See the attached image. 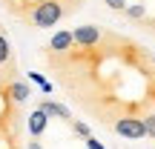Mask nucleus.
I'll list each match as a JSON object with an SVG mask.
<instances>
[{"mask_svg":"<svg viewBox=\"0 0 155 149\" xmlns=\"http://www.w3.org/2000/svg\"><path fill=\"white\" fill-rule=\"evenodd\" d=\"M40 57L63 95L101 126L155 112V55L124 34L104 29L95 46Z\"/></svg>","mask_w":155,"mask_h":149,"instance_id":"obj_1","label":"nucleus"},{"mask_svg":"<svg viewBox=\"0 0 155 149\" xmlns=\"http://www.w3.org/2000/svg\"><path fill=\"white\" fill-rule=\"evenodd\" d=\"M20 77V66L9 63V66H0V149H26L23 141V126H26V115H23V106H17L12 100V80Z\"/></svg>","mask_w":155,"mask_h":149,"instance_id":"obj_2","label":"nucleus"},{"mask_svg":"<svg viewBox=\"0 0 155 149\" xmlns=\"http://www.w3.org/2000/svg\"><path fill=\"white\" fill-rule=\"evenodd\" d=\"M66 17V9H63L61 0H38L32 6V11L26 15V23L32 29H52Z\"/></svg>","mask_w":155,"mask_h":149,"instance_id":"obj_3","label":"nucleus"},{"mask_svg":"<svg viewBox=\"0 0 155 149\" xmlns=\"http://www.w3.org/2000/svg\"><path fill=\"white\" fill-rule=\"evenodd\" d=\"M112 132L121 135L124 141H141V138H147L144 118H118V121L112 123Z\"/></svg>","mask_w":155,"mask_h":149,"instance_id":"obj_4","label":"nucleus"},{"mask_svg":"<svg viewBox=\"0 0 155 149\" xmlns=\"http://www.w3.org/2000/svg\"><path fill=\"white\" fill-rule=\"evenodd\" d=\"M75 46L72 40V29H61V32H55L49 37V43L40 46V55H63V52H69Z\"/></svg>","mask_w":155,"mask_h":149,"instance_id":"obj_5","label":"nucleus"},{"mask_svg":"<svg viewBox=\"0 0 155 149\" xmlns=\"http://www.w3.org/2000/svg\"><path fill=\"white\" fill-rule=\"evenodd\" d=\"M101 37H104V26H98V23H83V26L72 29L75 46H95Z\"/></svg>","mask_w":155,"mask_h":149,"instance_id":"obj_6","label":"nucleus"},{"mask_svg":"<svg viewBox=\"0 0 155 149\" xmlns=\"http://www.w3.org/2000/svg\"><path fill=\"white\" fill-rule=\"evenodd\" d=\"M46 126H49V115H46L43 109H35L32 115H26V132H29V138H43V132H46Z\"/></svg>","mask_w":155,"mask_h":149,"instance_id":"obj_7","label":"nucleus"},{"mask_svg":"<svg viewBox=\"0 0 155 149\" xmlns=\"http://www.w3.org/2000/svg\"><path fill=\"white\" fill-rule=\"evenodd\" d=\"M38 109H43L49 118H61L63 123H72V121H75V118H72V112H69L63 103L52 100V98H40V100H38Z\"/></svg>","mask_w":155,"mask_h":149,"instance_id":"obj_8","label":"nucleus"},{"mask_svg":"<svg viewBox=\"0 0 155 149\" xmlns=\"http://www.w3.org/2000/svg\"><path fill=\"white\" fill-rule=\"evenodd\" d=\"M9 92H12V100H15L17 106H23L29 98H32V86H29L26 80H20V77H17V80H12Z\"/></svg>","mask_w":155,"mask_h":149,"instance_id":"obj_9","label":"nucleus"},{"mask_svg":"<svg viewBox=\"0 0 155 149\" xmlns=\"http://www.w3.org/2000/svg\"><path fill=\"white\" fill-rule=\"evenodd\" d=\"M9 63H15V49H12L6 32L0 29V66H9Z\"/></svg>","mask_w":155,"mask_h":149,"instance_id":"obj_10","label":"nucleus"},{"mask_svg":"<svg viewBox=\"0 0 155 149\" xmlns=\"http://www.w3.org/2000/svg\"><path fill=\"white\" fill-rule=\"evenodd\" d=\"M124 15H127L129 20H144L147 17V6L144 3H129L127 9H124Z\"/></svg>","mask_w":155,"mask_h":149,"instance_id":"obj_11","label":"nucleus"},{"mask_svg":"<svg viewBox=\"0 0 155 149\" xmlns=\"http://www.w3.org/2000/svg\"><path fill=\"white\" fill-rule=\"evenodd\" d=\"M26 77H29V80H32V83H38V86H40V89H43V92H46V95H52V92H55V86H52V83H49V80H46V77H43V75H40V72H26Z\"/></svg>","mask_w":155,"mask_h":149,"instance_id":"obj_12","label":"nucleus"},{"mask_svg":"<svg viewBox=\"0 0 155 149\" xmlns=\"http://www.w3.org/2000/svg\"><path fill=\"white\" fill-rule=\"evenodd\" d=\"M69 126H72V132H75V135H81L83 141H86L89 135H92V129H89V123H86V121H81V118H75V121L69 123Z\"/></svg>","mask_w":155,"mask_h":149,"instance_id":"obj_13","label":"nucleus"},{"mask_svg":"<svg viewBox=\"0 0 155 149\" xmlns=\"http://www.w3.org/2000/svg\"><path fill=\"white\" fill-rule=\"evenodd\" d=\"M144 129H147V138H152V141H155V112L144 115Z\"/></svg>","mask_w":155,"mask_h":149,"instance_id":"obj_14","label":"nucleus"},{"mask_svg":"<svg viewBox=\"0 0 155 149\" xmlns=\"http://www.w3.org/2000/svg\"><path fill=\"white\" fill-rule=\"evenodd\" d=\"M61 3H63V9H66V15H75V11L83 6V0H61Z\"/></svg>","mask_w":155,"mask_h":149,"instance_id":"obj_15","label":"nucleus"},{"mask_svg":"<svg viewBox=\"0 0 155 149\" xmlns=\"http://www.w3.org/2000/svg\"><path fill=\"white\" fill-rule=\"evenodd\" d=\"M104 3H106V6H109V9H112V11H124V9H127V6H129V3H127V0H104Z\"/></svg>","mask_w":155,"mask_h":149,"instance_id":"obj_16","label":"nucleus"},{"mask_svg":"<svg viewBox=\"0 0 155 149\" xmlns=\"http://www.w3.org/2000/svg\"><path fill=\"white\" fill-rule=\"evenodd\" d=\"M83 144H86V149H106V146H104V144H101V141H98V138H92V135H89V138H86V141H83Z\"/></svg>","mask_w":155,"mask_h":149,"instance_id":"obj_17","label":"nucleus"},{"mask_svg":"<svg viewBox=\"0 0 155 149\" xmlns=\"http://www.w3.org/2000/svg\"><path fill=\"white\" fill-rule=\"evenodd\" d=\"M26 149H43V146H40V141H35V138H29V141H26Z\"/></svg>","mask_w":155,"mask_h":149,"instance_id":"obj_18","label":"nucleus"},{"mask_svg":"<svg viewBox=\"0 0 155 149\" xmlns=\"http://www.w3.org/2000/svg\"><path fill=\"white\" fill-rule=\"evenodd\" d=\"M127 3H129V0H127Z\"/></svg>","mask_w":155,"mask_h":149,"instance_id":"obj_19","label":"nucleus"}]
</instances>
